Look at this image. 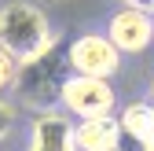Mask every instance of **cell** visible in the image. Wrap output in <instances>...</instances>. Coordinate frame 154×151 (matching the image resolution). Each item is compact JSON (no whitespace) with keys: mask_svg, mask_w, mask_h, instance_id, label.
<instances>
[{"mask_svg":"<svg viewBox=\"0 0 154 151\" xmlns=\"http://www.w3.org/2000/svg\"><path fill=\"white\" fill-rule=\"evenodd\" d=\"M63 107L77 118H106L118 107V96L106 78H81L73 74L63 88Z\"/></svg>","mask_w":154,"mask_h":151,"instance_id":"cell-4","label":"cell"},{"mask_svg":"<svg viewBox=\"0 0 154 151\" xmlns=\"http://www.w3.org/2000/svg\"><path fill=\"white\" fill-rule=\"evenodd\" d=\"M73 140H77V151H118V140H121L118 118L114 114H106V118H81L73 125Z\"/></svg>","mask_w":154,"mask_h":151,"instance_id":"cell-7","label":"cell"},{"mask_svg":"<svg viewBox=\"0 0 154 151\" xmlns=\"http://www.w3.org/2000/svg\"><path fill=\"white\" fill-rule=\"evenodd\" d=\"M143 151H154V133L147 137V144H143Z\"/></svg>","mask_w":154,"mask_h":151,"instance_id":"cell-11","label":"cell"},{"mask_svg":"<svg viewBox=\"0 0 154 151\" xmlns=\"http://www.w3.org/2000/svg\"><path fill=\"white\" fill-rule=\"evenodd\" d=\"M29 151H77L73 122L55 111H41L29 129Z\"/></svg>","mask_w":154,"mask_h":151,"instance_id":"cell-6","label":"cell"},{"mask_svg":"<svg viewBox=\"0 0 154 151\" xmlns=\"http://www.w3.org/2000/svg\"><path fill=\"white\" fill-rule=\"evenodd\" d=\"M15 74H18V59L8 48H0V92H8L15 85Z\"/></svg>","mask_w":154,"mask_h":151,"instance_id":"cell-8","label":"cell"},{"mask_svg":"<svg viewBox=\"0 0 154 151\" xmlns=\"http://www.w3.org/2000/svg\"><path fill=\"white\" fill-rule=\"evenodd\" d=\"M125 8H140V11H147V15H154V0H121Z\"/></svg>","mask_w":154,"mask_h":151,"instance_id":"cell-10","label":"cell"},{"mask_svg":"<svg viewBox=\"0 0 154 151\" xmlns=\"http://www.w3.org/2000/svg\"><path fill=\"white\" fill-rule=\"evenodd\" d=\"M41 4H59V0H41Z\"/></svg>","mask_w":154,"mask_h":151,"instance_id":"cell-12","label":"cell"},{"mask_svg":"<svg viewBox=\"0 0 154 151\" xmlns=\"http://www.w3.org/2000/svg\"><path fill=\"white\" fill-rule=\"evenodd\" d=\"M70 78H73L70 44L51 41L41 55L18 63V74H15L11 92L18 96V103H26V107H33L37 114H41V111H51L55 103H63V88H66Z\"/></svg>","mask_w":154,"mask_h":151,"instance_id":"cell-1","label":"cell"},{"mask_svg":"<svg viewBox=\"0 0 154 151\" xmlns=\"http://www.w3.org/2000/svg\"><path fill=\"white\" fill-rule=\"evenodd\" d=\"M11 125H15V107L0 100V140H4V137L11 133Z\"/></svg>","mask_w":154,"mask_h":151,"instance_id":"cell-9","label":"cell"},{"mask_svg":"<svg viewBox=\"0 0 154 151\" xmlns=\"http://www.w3.org/2000/svg\"><path fill=\"white\" fill-rule=\"evenodd\" d=\"M55 41V33L48 26L44 11L29 4V0H11L0 8V48H8L18 63L41 55Z\"/></svg>","mask_w":154,"mask_h":151,"instance_id":"cell-2","label":"cell"},{"mask_svg":"<svg viewBox=\"0 0 154 151\" xmlns=\"http://www.w3.org/2000/svg\"><path fill=\"white\" fill-rule=\"evenodd\" d=\"M70 66L81 78H114L121 66V52L106 33H81L70 41Z\"/></svg>","mask_w":154,"mask_h":151,"instance_id":"cell-3","label":"cell"},{"mask_svg":"<svg viewBox=\"0 0 154 151\" xmlns=\"http://www.w3.org/2000/svg\"><path fill=\"white\" fill-rule=\"evenodd\" d=\"M106 37L114 41L118 52L140 55V52H147V44L154 41V15H147V11H140V8H121L118 15L110 18Z\"/></svg>","mask_w":154,"mask_h":151,"instance_id":"cell-5","label":"cell"},{"mask_svg":"<svg viewBox=\"0 0 154 151\" xmlns=\"http://www.w3.org/2000/svg\"><path fill=\"white\" fill-rule=\"evenodd\" d=\"M150 103H154V85H150Z\"/></svg>","mask_w":154,"mask_h":151,"instance_id":"cell-13","label":"cell"}]
</instances>
